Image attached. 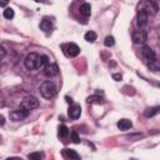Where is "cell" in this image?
I'll list each match as a JSON object with an SVG mask.
<instances>
[{
	"label": "cell",
	"mask_w": 160,
	"mask_h": 160,
	"mask_svg": "<svg viewBox=\"0 0 160 160\" xmlns=\"http://www.w3.org/2000/svg\"><path fill=\"white\" fill-rule=\"evenodd\" d=\"M148 20H149V14L142 8H140L138 11V15H136V24L140 28H144L148 24Z\"/></svg>",
	"instance_id": "cell-6"
},
{
	"label": "cell",
	"mask_w": 160,
	"mask_h": 160,
	"mask_svg": "<svg viewBox=\"0 0 160 160\" xmlns=\"http://www.w3.org/2000/svg\"><path fill=\"white\" fill-rule=\"evenodd\" d=\"M84 39L88 41V42H94L96 40V32L94 31H88L85 35H84Z\"/></svg>",
	"instance_id": "cell-19"
},
{
	"label": "cell",
	"mask_w": 160,
	"mask_h": 160,
	"mask_svg": "<svg viewBox=\"0 0 160 160\" xmlns=\"http://www.w3.org/2000/svg\"><path fill=\"white\" fill-rule=\"evenodd\" d=\"M156 114H160V106H154V108H148L145 111H144V115L146 118H151Z\"/></svg>",
	"instance_id": "cell-15"
},
{
	"label": "cell",
	"mask_w": 160,
	"mask_h": 160,
	"mask_svg": "<svg viewBox=\"0 0 160 160\" xmlns=\"http://www.w3.org/2000/svg\"><path fill=\"white\" fill-rule=\"evenodd\" d=\"M24 65L28 70H39L49 65V59L45 55H40L38 52H30L25 56Z\"/></svg>",
	"instance_id": "cell-1"
},
{
	"label": "cell",
	"mask_w": 160,
	"mask_h": 160,
	"mask_svg": "<svg viewBox=\"0 0 160 160\" xmlns=\"http://www.w3.org/2000/svg\"><path fill=\"white\" fill-rule=\"evenodd\" d=\"M14 10L11 9V8H6L4 11H2V16L5 18V19H12L14 18Z\"/></svg>",
	"instance_id": "cell-20"
},
{
	"label": "cell",
	"mask_w": 160,
	"mask_h": 160,
	"mask_svg": "<svg viewBox=\"0 0 160 160\" xmlns=\"http://www.w3.org/2000/svg\"><path fill=\"white\" fill-rule=\"evenodd\" d=\"M86 100H88L89 104H102V102H104L102 98H100V96H98V95H91V96H89Z\"/></svg>",
	"instance_id": "cell-18"
},
{
	"label": "cell",
	"mask_w": 160,
	"mask_h": 160,
	"mask_svg": "<svg viewBox=\"0 0 160 160\" xmlns=\"http://www.w3.org/2000/svg\"><path fill=\"white\" fill-rule=\"evenodd\" d=\"M80 14L84 15V16H89V15L91 14V6H90V4L84 2V4L80 6Z\"/></svg>",
	"instance_id": "cell-16"
},
{
	"label": "cell",
	"mask_w": 160,
	"mask_h": 160,
	"mask_svg": "<svg viewBox=\"0 0 160 160\" xmlns=\"http://www.w3.org/2000/svg\"><path fill=\"white\" fill-rule=\"evenodd\" d=\"M148 66H149V69L151 71H158V70H160V60L155 59V60L148 62Z\"/></svg>",
	"instance_id": "cell-17"
},
{
	"label": "cell",
	"mask_w": 160,
	"mask_h": 160,
	"mask_svg": "<svg viewBox=\"0 0 160 160\" xmlns=\"http://www.w3.org/2000/svg\"><path fill=\"white\" fill-rule=\"evenodd\" d=\"M142 9H144L149 15H155V14L158 12V10H159V8H158V5H156L155 1H145Z\"/></svg>",
	"instance_id": "cell-8"
},
{
	"label": "cell",
	"mask_w": 160,
	"mask_h": 160,
	"mask_svg": "<svg viewBox=\"0 0 160 160\" xmlns=\"http://www.w3.org/2000/svg\"><path fill=\"white\" fill-rule=\"evenodd\" d=\"M65 48H66V54H68L69 56H71V58L78 56V55L80 54V48H79L76 44H74V42L68 44Z\"/></svg>",
	"instance_id": "cell-9"
},
{
	"label": "cell",
	"mask_w": 160,
	"mask_h": 160,
	"mask_svg": "<svg viewBox=\"0 0 160 160\" xmlns=\"http://www.w3.org/2000/svg\"><path fill=\"white\" fill-rule=\"evenodd\" d=\"M62 156L68 160H80V155L72 149H64L62 150Z\"/></svg>",
	"instance_id": "cell-12"
},
{
	"label": "cell",
	"mask_w": 160,
	"mask_h": 160,
	"mask_svg": "<svg viewBox=\"0 0 160 160\" xmlns=\"http://www.w3.org/2000/svg\"><path fill=\"white\" fill-rule=\"evenodd\" d=\"M39 106V100L35 98V96H26L21 102H20V106L21 109L26 110V111H31L32 109H36Z\"/></svg>",
	"instance_id": "cell-3"
},
{
	"label": "cell",
	"mask_w": 160,
	"mask_h": 160,
	"mask_svg": "<svg viewBox=\"0 0 160 160\" xmlns=\"http://www.w3.org/2000/svg\"><path fill=\"white\" fill-rule=\"evenodd\" d=\"M141 54H142V56L148 60V62H150V61H152V60L156 59L155 51H154L150 46H148V45H144V46H142V49H141Z\"/></svg>",
	"instance_id": "cell-7"
},
{
	"label": "cell",
	"mask_w": 160,
	"mask_h": 160,
	"mask_svg": "<svg viewBox=\"0 0 160 160\" xmlns=\"http://www.w3.org/2000/svg\"><path fill=\"white\" fill-rule=\"evenodd\" d=\"M0 119H1V125H4V116L1 115V116H0Z\"/></svg>",
	"instance_id": "cell-28"
},
{
	"label": "cell",
	"mask_w": 160,
	"mask_h": 160,
	"mask_svg": "<svg viewBox=\"0 0 160 160\" xmlns=\"http://www.w3.org/2000/svg\"><path fill=\"white\" fill-rule=\"evenodd\" d=\"M71 140H72L75 144H79V142H80V138H79V135H78L76 131H72V132H71Z\"/></svg>",
	"instance_id": "cell-24"
},
{
	"label": "cell",
	"mask_w": 160,
	"mask_h": 160,
	"mask_svg": "<svg viewBox=\"0 0 160 160\" xmlns=\"http://www.w3.org/2000/svg\"><path fill=\"white\" fill-rule=\"evenodd\" d=\"M118 128L120 130H129V129L132 128V122L129 119H120L118 121Z\"/></svg>",
	"instance_id": "cell-13"
},
{
	"label": "cell",
	"mask_w": 160,
	"mask_h": 160,
	"mask_svg": "<svg viewBox=\"0 0 160 160\" xmlns=\"http://www.w3.org/2000/svg\"><path fill=\"white\" fill-rule=\"evenodd\" d=\"M29 114H30V111H26V110L19 108V109L12 110V111L10 112V119H11L12 121H21V120H24L25 118H28Z\"/></svg>",
	"instance_id": "cell-4"
},
{
	"label": "cell",
	"mask_w": 160,
	"mask_h": 160,
	"mask_svg": "<svg viewBox=\"0 0 160 160\" xmlns=\"http://www.w3.org/2000/svg\"><path fill=\"white\" fill-rule=\"evenodd\" d=\"M104 44H105V46H112L114 44H115V39L112 38V36H106L105 38V40H104Z\"/></svg>",
	"instance_id": "cell-23"
},
{
	"label": "cell",
	"mask_w": 160,
	"mask_h": 160,
	"mask_svg": "<svg viewBox=\"0 0 160 160\" xmlns=\"http://www.w3.org/2000/svg\"><path fill=\"white\" fill-rule=\"evenodd\" d=\"M29 160H42V154L41 152H31L28 155Z\"/></svg>",
	"instance_id": "cell-22"
},
{
	"label": "cell",
	"mask_w": 160,
	"mask_h": 160,
	"mask_svg": "<svg viewBox=\"0 0 160 160\" xmlns=\"http://www.w3.org/2000/svg\"><path fill=\"white\" fill-rule=\"evenodd\" d=\"M68 135H69V129L65 125H61L59 128V136L60 138H66Z\"/></svg>",
	"instance_id": "cell-21"
},
{
	"label": "cell",
	"mask_w": 160,
	"mask_h": 160,
	"mask_svg": "<svg viewBox=\"0 0 160 160\" xmlns=\"http://www.w3.org/2000/svg\"><path fill=\"white\" fill-rule=\"evenodd\" d=\"M112 79H115L116 81H120L122 79V76H121V74H114L112 75Z\"/></svg>",
	"instance_id": "cell-25"
},
{
	"label": "cell",
	"mask_w": 160,
	"mask_h": 160,
	"mask_svg": "<svg viewBox=\"0 0 160 160\" xmlns=\"http://www.w3.org/2000/svg\"><path fill=\"white\" fill-rule=\"evenodd\" d=\"M0 50H1V59H4V56H5V49H4V46H1Z\"/></svg>",
	"instance_id": "cell-27"
},
{
	"label": "cell",
	"mask_w": 160,
	"mask_h": 160,
	"mask_svg": "<svg viewBox=\"0 0 160 160\" xmlns=\"http://www.w3.org/2000/svg\"><path fill=\"white\" fill-rule=\"evenodd\" d=\"M141 136H142V135H141V134H135V135H128V136H126V138H128V139H130V140H131V139H134V138H141Z\"/></svg>",
	"instance_id": "cell-26"
},
{
	"label": "cell",
	"mask_w": 160,
	"mask_h": 160,
	"mask_svg": "<svg viewBox=\"0 0 160 160\" xmlns=\"http://www.w3.org/2000/svg\"><path fill=\"white\" fill-rule=\"evenodd\" d=\"M6 160H18L16 158H9V159H6Z\"/></svg>",
	"instance_id": "cell-29"
},
{
	"label": "cell",
	"mask_w": 160,
	"mask_h": 160,
	"mask_svg": "<svg viewBox=\"0 0 160 160\" xmlns=\"http://www.w3.org/2000/svg\"><path fill=\"white\" fill-rule=\"evenodd\" d=\"M56 85L52 82V81H44L40 86V94L42 98L45 99H51L56 95Z\"/></svg>",
	"instance_id": "cell-2"
},
{
	"label": "cell",
	"mask_w": 160,
	"mask_h": 160,
	"mask_svg": "<svg viewBox=\"0 0 160 160\" xmlns=\"http://www.w3.org/2000/svg\"><path fill=\"white\" fill-rule=\"evenodd\" d=\"M131 160H135V159H131Z\"/></svg>",
	"instance_id": "cell-30"
},
{
	"label": "cell",
	"mask_w": 160,
	"mask_h": 160,
	"mask_svg": "<svg viewBox=\"0 0 160 160\" xmlns=\"http://www.w3.org/2000/svg\"><path fill=\"white\" fill-rule=\"evenodd\" d=\"M148 40V32L145 30H135L132 32V41L135 44H144Z\"/></svg>",
	"instance_id": "cell-5"
},
{
	"label": "cell",
	"mask_w": 160,
	"mask_h": 160,
	"mask_svg": "<svg viewBox=\"0 0 160 160\" xmlns=\"http://www.w3.org/2000/svg\"><path fill=\"white\" fill-rule=\"evenodd\" d=\"M40 29L45 32H49L52 30V22L49 20V19H44L41 22H40Z\"/></svg>",
	"instance_id": "cell-14"
},
{
	"label": "cell",
	"mask_w": 160,
	"mask_h": 160,
	"mask_svg": "<svg viewBox=\"0 0 160 160\" xmlns=\"http://www.w3.org/2000/svg\"><path fill=\"white\" fill-rule=\"evenodd\" d=\"M68 114H69L70 119H72V120H76L78 118H80V115H81V108H80V105H71L70 109H69V111H68Z\"/></svg>",
	"instance_id": "cell-11"
},
{
	"label": "cell",
	"mask_w": 160,
	"mask_h": 160,
	"mask_svg": "<svg viewBox=\"0 0 160 160\" xmlns=\"http://www.w3.org/2000/svg\"><path fill=\"white\" fill-rule=\"evenodd\" d=\"M58 72H59V68H58V65H55V64H49V65H46V66L44 68V74H45L46 76L52 78V76L58 75Z\"/></svg>",
	"instance_id": "cell-10"
}]
</instances>
